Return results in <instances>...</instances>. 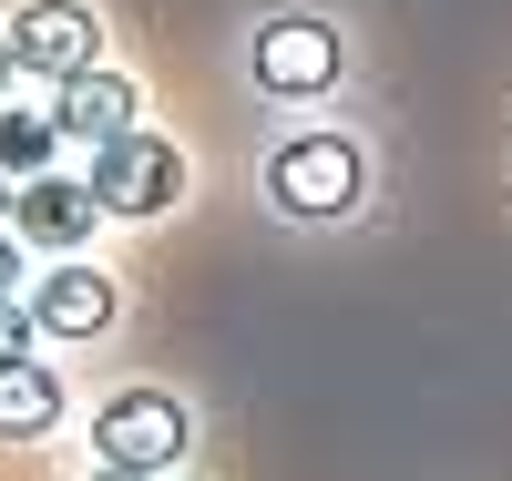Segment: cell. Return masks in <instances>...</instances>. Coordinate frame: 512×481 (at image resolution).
Here are the masks:
<instances>
[{
    "label": "cell",
    "mask_w": 512,
    "mask_h": 481,
    "mask_svg": "<svg viewBox=\"0 0 512 481\" xmlns=\"http://www.w3.org/2000/svg\"><path fill=\"white\" fill-rule=\"evenodd\" d=\"M82 185H93V205H103V215H164V205L185 195V154L134 123V134L93 144V174H82Z\"/></svg>",
    "instance_id": "1"
},
{
    "label": "cell",
    "mask_w": 512,
    "mask_h": 481,
    "mask_svg": "<svg viewBox=\"0 0 512 481\" xmlns=\"http://www.w3.org/2000/svg\"><path fill=\"white\" fill-rule=\"evenodd\" d=\"M359 185H369V164H359L349 134H297V144H277V164H267V195H277L287 215H349Z\"/></svg>",
    "instance_id": "2"
},
{
    "label": "cell",
    "mask_w": 512,
    "mask_h": 481,
    "mask_svg": "<svg viewBox=\"0 0 512 481\" xmlns=\"http://www.w3.org/2000/svg\"><path fill=\"white\" fill-rule=\"evenodd\" d=\"M93 441H103V461H123V471H175L185 441H195V420L164 400V389H113L103 420H93Z\"/></svg>",
    "instance_id": "3"
},
{
    "label": "cell",
    "mask_w": 512,
    "mask_h": 481,
    "mask_svg": "<svg viewBox=\"0 0 512 481\" xmlns=\"http://www.w3.org/2000/svg\"><path fill=\"white\" fill-rule=\"evenodd\" d=\"M11 62L41 72V82L93 72V11H82V0H31V11L11 21Z\"/></svg>",
    "instance_id": "4"
},
{
    "label": "cell",
    "mask_w": 512,
    "mask_h": 481,
    "mask_svg": "<svg viewBox=\"0 0 512 481\" xmlns=\"http://www.w3.org/2000/svg\"><path fill=\"white\" fill-rule=\"evenodd\" d=\"M256 82L287 93V103L328 93V82H338V31L328 21H267V31H256Z\"/></svg>",
    "instance_id": "5"
},
{
    "label": "cell",
    "mask_w": 512,
    "mask_h": 481,
    "mask_svg": "<svg viewBox=\"0 0 512 481\" xmlns=\"http://www.w3.org/2000/svg\"><path fill=\"white\" fill-rule=\"evenodd\" d=\"M93 185L82 174H21V195H11V226L31 236V246H52V256H72L82 236H93Z\"/></svg>",
    "instance_id": "6"
},
{
    "label": "cell",
    "mask_w": 512,
    "mask_h": 481,
    "mask_svg": "<svg viewBox=\"0 0 512 481\" xmlns=\"http://www.w3.org/2000/svg\"><path fill=\"white\" fill-rule=\"evenodd\" d=\"M52 134L62 144H113V134H134V82L123 72H72L62 82V103H52Z\"/></svg>",
    "instance_id": "7"
},
{
    "label": "cell",
    "mask_w": 512,
    "mask_h": 481,
    "mask_svg": "<svg viewBox=\"0 0 512 481\" xmlns=\"http://www.w3.org/2000/svg\"><path fill=\"white\" fill-rule=\"evenodd\" d=\"M31 328H52V338H93V328H113V277H93V267H52L31 287Z\"/></svg>",
    "instance_id": "8"
},
{
    "label": "cell",
    "mask_w": 512,
    "mask_h": 481,
    "mask_svg": "<svg viewBox=\"0 0 512 481\" xmlns=\"http://www.w3.org/2000/svg\"><path fill=\"white\" fill-rule=\"evenodd\" d=\"M62 430V379L41 359H0V441H41Z\"/></svg>",
    "instance_id": "9"
},
{
    "label": "cell",
    "mask_w": 512,
    "mask_h": 481,
    "mask_svg": "<svg viewBox=\"0 0 512 481\" xmlns=\"http://www.w3.org/2000/svg\"><path fill=\"white\" fill-rule=\"evenodd\" d=\"M52 113H0V174H11V185H21V174H52Z\"/></svg>",
    "instance_id": "10"
},
{
    "label": "cell",
    "mask_w": 512,
    "mask_h": 481,
    "mask_svg": "<svg viewBox=\"0 0 512 481\" xmlns=\"http://www.w3.org/2000/svg\"><path fill=\"white\" fill-rule=\"evenodd\" d=\"M0 359H31V308H11V297H0Z\"/></svg>",
    "instance_id": "11"
},
{
    "label": "cell",
    "mask_w": 512,
    "mask_h": 481,
    "mask_svg": "<svg viewBox=\"0 0 512 481\" xmlns=\"http://www.w3.org/2000/svg\"><path fill=\"white\" fill-rule=\"evenodd\" d=\"M11 287H21V246L0 236V297H11Z\"/></svg>",
    "instance_id": "12"
},
{
    "label": "cell",
    "mask_w": 512,
    "mask_h": 481,
    "mask_svg": "<svg viewBox=\"0 0 512 481\" xmlns=\"http://www.w3.org/2000/svg\"><path fill=\"white\" fill-rule=\"evenodd\" d=\"M93 481H164V471H123V461H103V471H93Z\"/></svg>",
    "instance_id": "13"
},
{
    "label": "cell",
    "mask_w": 512,
    "mask_h": 481,
    "mask_svg": "<svg viewBox=\"0 0 512 481\" xmlns=\"http://www.w3.org/2000/svg\"><path fill=\"white\" fill-rule=\"evenodd\" d=\"M11 72H21V62H11V41H0V93H11Z\"/></svg>",
    "instance_id": "14"
},
{
    "label": "cell",
    "mask_w": 512,
    "mask_h": 481,
    "mask_svg": "<svg viewBox=\"0 0 512 481\" xmlns=\"http://www.w3.org/2000/svg\"><path fill=\"white\" fill-rule=\"evenodd\" d=\"M11 195H21V185H11V174H0V215H11Z\"/></svg>",
    "instance_id": "15"
}]
</instances>
